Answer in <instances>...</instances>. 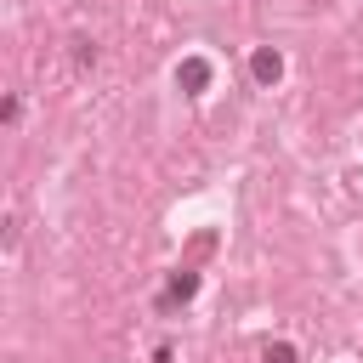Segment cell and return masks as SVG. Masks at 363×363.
I'll use <instances>...</instances> for the list:
<instances>
[{"label":"cell","instance_id":"6da1fadb","mask_svg":"<svg viewBox=\"0 0 363 363\" xmlns=\"http://www.w3.org/2000/svg\"><path fill=\"white\" fill-rule=\"evenodd\" d=\"M176 79H182L187 91H204V85H210V62H199V57H187V62L176 68Z\"/></svg>","mask_w":363,"mask_h":363},{"label":"cell","instance_id":"7a4b0ae2","mask_svg":"<svg viewBox=\"0 0 363 363\" xmlns=\"http://www.w3.org/2000/svg\"><path fill=\"white\" fill-rule=\"evenodd\" d=\"M284 74V62H278V51H255V79L267 85V79H278Z\"/></svg>","mask_w":363,"mask_h":363},{"label":"cell","instance_id":"3957f363","mask_svg":"<svg viewBox=\"0 0 363 363\" xmlns=\"http://www.w3.org/2000/svg\"><path fill=\"white\" fill-rule=\"evenodd\" d=\"M261 363H295V346H284V340H278V346H267V352H261Z\"/></svg>","mask_w":363,"mask_h":363}]
</instances>
